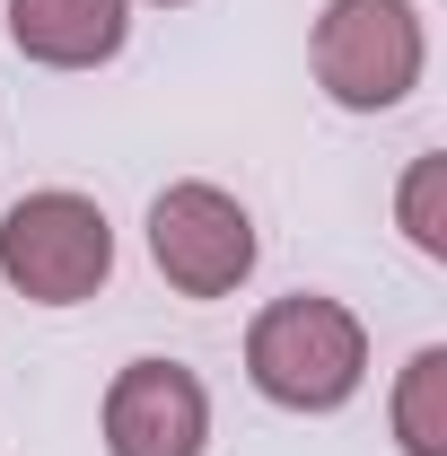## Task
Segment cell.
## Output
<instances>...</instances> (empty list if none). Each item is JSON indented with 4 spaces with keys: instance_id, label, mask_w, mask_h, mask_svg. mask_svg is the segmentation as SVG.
Returning <instances> with one entry per match:
<instances>
[{
    "instance_id": "cell-5",
    "label": "cell",
    "mask_w": 447,
    "mask_h": 456,
    "mask_svg": "<svg viewBox=\"0 0 447 456\" xmlns=\"http://www.w3.org/2000/svg\"><path fill=\"white\" fill-rule=\"evenodd\" d=\"M211 395L184 360H123L106 387V456H202Z\"/></svg>"
},
{
    "instance_id": "cell-9",
    "label": "cell",
    "mask_w": 447,
    "mask_h": 456,
    "mask_svg": "<svg viewBox=\"0 0 447 456\" xmlns=\"http://www.w3.org/2000/svg\"><path fill=\"white\" fill-rule=\"evenodd\" d=\"M158 9H184V0H158Z\"/></svg>"
},
{
    "instance_id": "cell-3",
    "label": "cell",
    "mask_w": 447,
    "mask_h": 456,
    "mask_svg": "<svg viewBox=\"0 0 447 456\" xmlns=\"http://www.w3.org/2000/svg\"><path fill=\"white\" fill-rule=\"evenodd\" d=\"M421 61H430V27L412 0H325L307 36V70L342 114H394L421 88Z\"/></svg>"
},
{
    "instance_id": "cell-4",
    "label": "cell",
    "mask_w": 447,
    "mask_h": 456,
    "mask_svg": "<svg viewBox=\"0 0 447 456\" xmlns=\"http://www.w3.org/2000/svg\"><path fill=\"white\" fill-rule=\"evenodd\" d=\"M255 255H264L255 211H246L228 184L184 175V184H167V193L150 202V264H158V281L184 289V298H228V289H246Z\"/></svg>"
},
{
    "instance_id": "cell-6",
    "label": "cell",
    "mask_w": 447,
    "mask_h": 456,
    "mask_svg": "<svg viewBox=\"0 0 447 456\" xmlns=\"http://www.w3.org/2000/svg\"><path fill=\"white\" fill-rule=\"evenodd\" d=\"M0 27L36 70H97L132 45V0H9Z\"/></svg>"
},
{
    "instance_id": "cell-8",
    "label": "cell",
    "mask_w": 447,
    "mask_h": 456,
    "mask_svg": "<svg viewBox=\"0 0 447 456\" xmlns=\"http://www.w3.org/2000/svg\"><path fill=\"white\" fill-rule=\"evenodd\" d=\"M394 220H403V237H412V255L447 264V159H439V150H421V159L403 167V184H394Z\"/></svg>"
},
{
    "instance_id": "cell-7",
    "label": "cell",
    "mask_w": 447,
    "mask_h": 456,
    "mask_svg": "<svg viewBox=\"0 0 447 456\" xmlns=\"http://www.w3.org/2000/svg\"><path fill=\"white\" fill-rule=\"evenodd\" d=\"M394 448L447 456V342H421L394 378Z\"/></svg>"
},
{
    "instance_id": "cell-1",
    "label": "cell",
    "mask_w": 447,
    "mask_h": 456,
    "mask_svg": "<svg viewBox=\"0 0 447 456\" xmlns=\"http://www.w3.org/2000/svg\"><path fill=\"white\" fill-rule=\"evenodd\" d=\"M246 378L280 412H342L369 378V325L325 289H289L246 325Z\"/></svg>"
},
{
    "instance_id": "cell-2",
    "label": "cell",
    "mask_w": 447,
    "mask_h": 456,
    "mask_svg": "<svg viewBox=\"0 0 447 456\" xmlns=\"http://www.w3.org/2000/svg\"><path fill=\"white\" fill-rule=\"evenodd\" d=\"M0 281L36 307H79L114 281V220L70 193V184H45V193H18L0 211Z\"/></svg>"
}]
</instances>
